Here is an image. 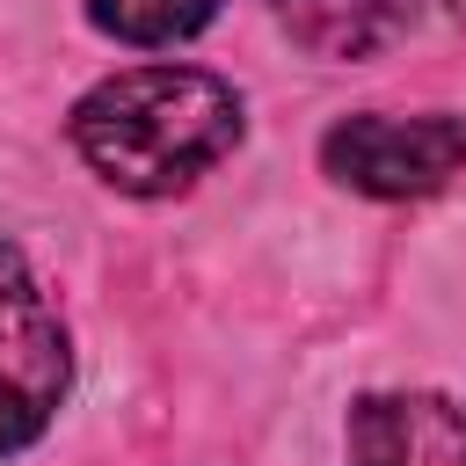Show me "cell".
<instances>
[{
    "label": "cell",
    "instance_id": "cell-1",
    "mask_svg": "<svg viewBox=\"0 0 466 466\" xmlns=\"http://www.w3.org/2000/svg\"><path fill=\"white\" fill-rule=\"evenodd\" d=\"M73 153L124 197H175L197 175H211L240 131V95L204 66H131L87 87L66 116Z\"/></svg>",
    "mask_w": 466,
    "mask_h": 466
},
{
    "label": "cell",
    "instance_id": "cell-2",
    "mask_svg": "<svg viewBox=\"0 0 466 466\" xmlns=\"http://www.w3.org/2000/svg\"><path fill=\"white\" fill-rule=\"evenodd\" d=\"M66 386H73L66 320H58L44 277L29 269V255L0 240V459L29 451L51 430Z\"/></svg>",
    "mask_w": 466,
    "mask_h": 466
},
{
    "label": "cell",
    "instance_id": "cell-3",
    "mask_svg": "<svg viewBox=\"0 0 466 466\" xmlns=\"http://www.w3.org/2000/svg\"><path fill=\"white\" fill-rule=\"evenodd\" d=\"M320 167L357 197H386V204L437 197L466 167V124L444 116V109H422V116L364 109V116H342L320 138Z\"/></svg>",
    "mask_w": 466,
    "mask_h": 466
},
{
    "label": "cell",
    "instance_id": "cell-4",
    "mask_svg": "<svg viewBox=\"0 0 466 466\" xmlns=\"http://www.w3.org/2000/svg\"><path fill=\"white\" fill-rule=\"evenodd\" d=\"M342 466H466V400L422 386L364 393L342 422Z\"/></svg>",
    "mask_w": 466,
    "mask_h": 466
},
{
    "label": "cell",
    "instance_id": "cell-5",
    "mask_svg": "<svg viewBox=\"0 0 466 466\" xmlns=\"http://www.w3.org/2000/svg\"><path fill=\"white\" fill-rule=\"evenodd\" d=\"M269 7L284 36L313 58H371L415 22V0H269Z\"/></svg>",
    "mask_w": 466,
    "mask_h": 466
},
{
    "label": "cell",
    "instance_id": "cell-6",
    "mask_svg": "<svg viewBox=\"0 0 466 466\" xmlns=\"http://www.w3.org/2000/svg\"><path fill=\"white\" fill-rule=\"evenodd\" d=\"M226 0H87V22L116 44H182L197 29H211Z\"/></svg>",
    "mask_w": 466,
    "mask_h": 466
}]
</instances>
